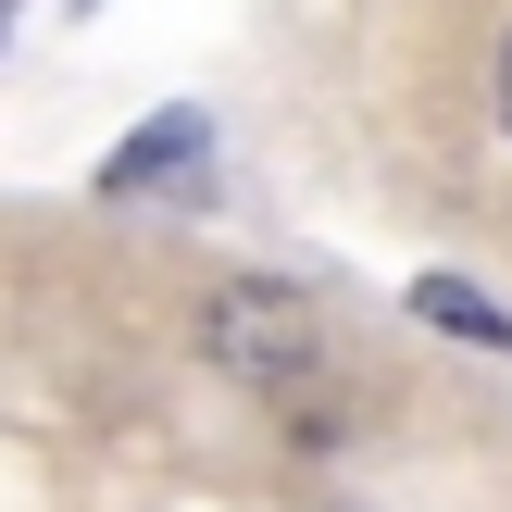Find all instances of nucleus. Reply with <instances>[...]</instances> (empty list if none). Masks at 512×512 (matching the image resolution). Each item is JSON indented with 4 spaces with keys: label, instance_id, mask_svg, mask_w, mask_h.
<instances>
[{
    "label": "nucleus",
    "instance_id": "1",
    "mask_svg": "<svg viewBox=\"0 0 512 512\" xmlns=\"http://www.w3.org/2000/svg\"><path fill=\"white\" fill-rule=\"evenodd\" d=\"M200 350H213L238 388H300V375L325 363V313L300 288H275V275H238V288L200 300Z\"/></svg>",
    "mask_w": 512,
    "mask_h": 512
},
{
    "label": "nucleus",
    "instance_id": "2",
    "mask_svg": "<svg viewBox=\"0 0 512 512\" xmlns=\"http://www.w3.org/2000/svg\"><path fill=\"white\" fill-rule=\"evenodd\" d=\"M413 325H438V338H463V350H512V313L488 288H463V275H413Z\"/></svg>",
    "mask_w": 512,
    "mask_h": 512
},
{
    "label": "nucleus",
    "instance_id": "3",
    "mask_svg": "<svg viewBox=\"0 0 512 512\" xmlns=\"http://www.w3.org/2000/svg\"><path fill=\"white\" fill-rule=\"evenodd\" d=\"M175 163H200V113H175L163 138H138V150H113V163H100V188H150V175H175Z\"/></svg>",
    "mask_w": 512,
    "mask_h": 512
},
{
    "label": "nucleus",
    "instance_id": "4",
    "mask_svg": "<svg viewBox=\"0 0 512 512\" xmlns=\"http://www.w3.org/2000/svg\"><path fill=\"white\" fill-rule=\"evenodd\" d=\"M500 138H512V38H500Z\"/></svg>",
    "mask_w": 512,
    "mask_h": 512
}]
</instances>
